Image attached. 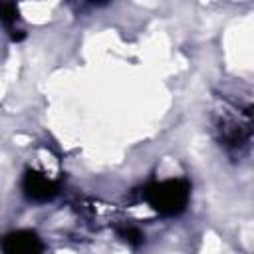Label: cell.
Here are the masks:
<instances>
[{"instance_id":"5b68a950","label":"cell","mask_w":254,"mask_h":254,"mask_svg":"<svg viewBox=\"0 0 254 254\" xmlns=\"http://www.w3.org/2000/svg\"><path fill=\"white\" fill-rule=\"evenodd\" d=\"M121 236H123L129 244H133V246H139V244L145 240V234H143L139 228H135V226H127V228H123V230H121Z\"/></svg>"},{"instance_id":"6da1fadb","label":"cell","mask_w":254,"mask_h":254,"mask_svg":"<svg viewBox=\"0 0 254 254\" xmlns=\"http://www.w3.org/2000/svg\"><path fill=\"white\" fill-rule=\"evenodd\" d=\"M149 204L163 216H175L187 208L190 189L187 181L181 179H171L163 183H155L147 189L145 192Z\"/></svg>"},{"instance_id":"277c9868","label":"cell","mask_w":254,"mask_h":254,"mask_svg":"<svg viewBox=\"0 0 254 254\" xmlns=\"http://www.w3.org/2000/svg\"><path fill=\"white\" fill-rule=\"evenodd\" d=\"M0 22L12 40H22L24 30L18 26V8L14 4H0Z\"/></svg>"},{"instance_id":"7a4b0ae2","label":"cell","mask_w":254,"mask_h":254,"mask_svg":"<svg viewBox=\"0 0 254 254\" xmlns=\"http://www.w3.org/2000/svg\"><path fill=\"white\" fill-rule=\"evenodd\" d=\"M22 192L28 200L46 202V200H52L58 194V185L52 179H48L44 173L26 171V175L22 179Z\"/></svg>"},{"instance_id":"3957f363","label":"cell","mask_w":254,"mask_h":254,"mask_svg":"<svg viewBox=\"0 0 254 254\" xmlns=\"http://www.w3.org/2000/svg\"><path fill=\"white\" fill-rule=\"evenodd\" d=\"M4 254H42V240L30 230L10 232L2 242Z\"/></svg>"}]
</instances>
